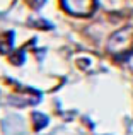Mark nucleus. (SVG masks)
<instances>
[{
  "label": "nucleus",
  "mask_w": 133,
  "mask_h": 135,
  "mask_svg": "<svg viewBox=\"0 0 133 135\" xmlns=\"http://www.w3.org/2000/svg\"><path fill=\"white\" fill-rule=\"evenodd\" d=\"M109 53L120 58H126L130 53H133V29L125 27L111 36L109 45H108Z\"/></svg>",
  "instance_id": "1"
},
{
  "label": "nucleus",
  "mask_w": 133,
  "mask_h": 135,
  "mask_svg": "<svg viewBox=\"0 0 133 135\" xmlns=\"http://www.w3.org/2000/svg\"><path fill=\"white\" fill-rule=\"evenodd\" d=\"M62 5L72 16L87 17L96 10V0H62Z\"/></svg>",
  "instance_id": "2"
}]
</instances>
